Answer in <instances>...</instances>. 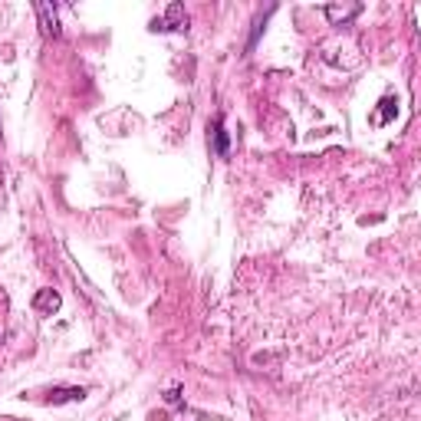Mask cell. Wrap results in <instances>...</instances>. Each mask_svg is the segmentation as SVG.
<instances>
[{
  "label": "cell",
  "instance_id": "6da1fadb",
  "mask_svg": "<svg viewBox=\"0 0 421 421\" xmlns=\"http://www.w3.org/2000/svg\"><path fill=\"white\" fill-rule=\"evenodd\" d=\"M33 11H36V17H40V30H43L46 40H60V20H56L53 4L40 0V4H33Z\"/></svg>",
  "mask_w": 421,
  "mask_h": 421
},
{
  "label": "cell",
  "instance_id": "7a4b0ae2",
  "mask_svg": "<svg viewBox=\"0 0 421 421\" xmlns=\"http://www.w3.org/2000/svg\"><path fill=\"white\" fill-rule=\"evenodd\" d=\"M151 30H188V13H184L181 4H168L162 20L151 23Z\"/></svg>",
  "mask_w": 421,
  "mask_h": 421
},
{
  "label": "cell",
  "instance_id": "3957f363",
  "mask_svg": "<svg viewBox=\"0 0 421 421\" xmlns=\"http://www.w3.org/2000/svg\"><path fill=\"white\" fill-rule=\"evenodd\" d=\"M362 11V4H349V7H339V4H329V7H326V20L333 23V27H346L349 20H352V17H356V13Z\"/></svg>",
  "mask_w": 421,
  "mask_h": 421
},
{
  "label": "cell",
  "instance_id": "277c9868",
  "mask_svg": "<svg viewBox=\"0 0 421 421\" xmlns=\"http://www.w3.org/2000/svg\"><path fill=\"white\" fill-rule=\"evenodd\" d=\"M60 293L56 290H40L36 296H33V313H40V316H53L56 310H60Z\"/></svg>",
  "mask_w": 421,
  "mask_h": 421
},
{
  "label": "cell",
  "instance_id": "5b68a950",
  "mask_svg": "<svg viewBox=\"0 0 421 421\" xmlns=\"http://www.w3.org/2000/svg\"><path fill=\"white\" fill-rule=\"evenodd\" d=\"M395 116H399V99H395V96H382L378 112L372 116V125H389Z\"/></svg>",
  "mask_w": 421,
  "mask_h": 421
},
{
  "label": "cell",
  "instance_id": "8992f818",
  "mask_svg": "<svg viewBox=\"0 0 421 421\" xmlns=\"http://www.w3.org/2000/svg\"><path fill=\"white\" fill-rule=\"evenodd\" d=\"M211 135H214V155H217V158H227V151H230V139H227V129H224V116H217V119H214Z\"/></svg>",
  "mask_w": 421,
  "mask_h": 421
},
{
  "label": "cell",
  "instance_id": "52a82bcc",
  "mask_svg": "<svg viewBox=\"0 0 421 421\" xmlns=\"http://www.w3.org/2000/svg\"><path fill=\"white\" fill-rule=\"evenodd\" d=\"M86 399V389H79V385H76V389H53L50 392V401H53V405H63V401H83Z\"/></svg>",
  "mask_w": 421,
  "mask_h": 421
},
{
  "label": "cell",
  "instance_id": "ba28073f",
  "mask_svg": "<svg viewBox=\"0 0 421 421\" xmlns=\"http://www.w3.org/2000/svg\"><path fill=\"white\" fill-rule=\"evenodd\" d=\"M273 13V7L267 13H260L257 20H254V30H250V40H247V50H254V46H257V40H260V33H263V27H267V17H270Z\"/></svg>",
  "mask_w": 421,
  "mask_h": 421
}]
</instances>
